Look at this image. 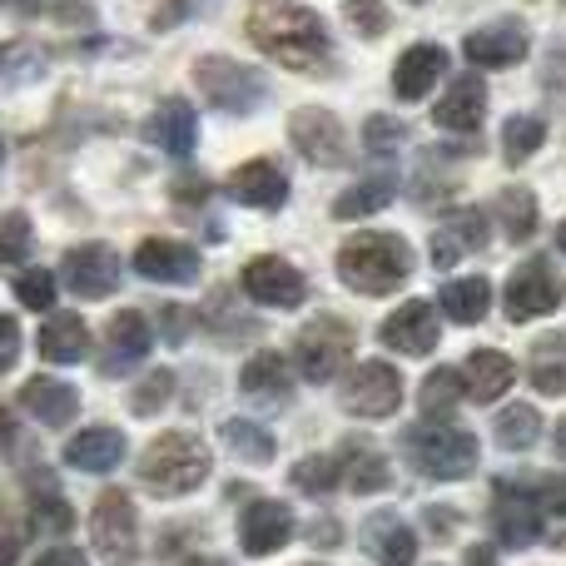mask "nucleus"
<instances>
[{"mask_svg": "<svg viewBox=\"0 0 566 566\" xmlns=\"http://www.w3.org/2000/svg\"><path fill=\"white\" fill-rule=\"evenodd\" d=\"M249 40L274 65L303 70V75H318L333 60V35L323 25V15L298 6V0H254L249 6Z\"/></svg>", "mask_w": 566, "mask_h": 566, "instance_id": "f257e3e1", "label": "nucleus"}, {"mask_svg": "<svg viewBox=\"0 0 566 566\" xmlns=\"http://www.w3.org/2000/svg\"><path fill=\"white\" fill-rule=\"evenodd\" d=\"M338 279L358 293H392L412 279V244L398 234H353L338 249Z\"/></svg>", "mask_w": 566, "mask_h": 566, "instance_id": "f03ea898", "label": "nucleus"}, {"mask_svg": "<svg viewBox=\"0 0 566 566\" xmlns=\"http://www.w3.org/2000/svg\"><path fill=\"white\" fill-rule=\"evenodd\" d=\"M209 448L195 438V432H165L155 438L145 452H139V482L159 497H185L199 482L209 478Z\"/></svg>", "mask_w": 566, "mask_h": 566, "instance_id": "7ed1b4c3", "label": "nucleus"}, {"mask_svg": "<svg viewBox=\"0 0 566 566\" xmlns=\"http://www.w3.org/2000/svg\"><path fill=\"white\" fill-rule=\"evenodd\" d=\"M402 448H408L412 468L432 482H458L478 468V438L452 422H418L402 432Z\"/></svg>", "mask_w": 566, "mask_h": 566, "instance_id": "20e7f679", "label": "nucleus"}, {"mask_svg": "<svg viewBox=\"0 0 566 566\" xmlns=\"http://www.w3.org/2000/svg\"><path fill=\"white\" fill-rule=\"evenodd\" d=\"M195 85L205 90V99L224 115H249L269 99V80L254 65H239L229 55H205L195 65Z\"/></svg>", "mask_w": 566, "mask_h": 566, "instance_id": "39448f33", "label": "nucleus"}, {"mask_svg": "<svg viewBox=\"0 0 566 566\" xmlns=\"http://www.w3.org/2000/svg\"><path fill=\"white\" fill-rule=\"evenodd\" d=\"M353 353V328L343 318H313L308 328L293 338V363H298L303 382H328Z\"/></svg>", "mask_w": 566, "mask_h": 566, "instance_id": "423d86ee", "label": "nucleus"}, {"mask_svg": "<svg viewBox=\"0 0 566 566\" xmlns=\"http://www.w3.org/2000/svg\"><path fill=\"white\" fill-rule=\"evenodd\" d=\"M90 532H95V552L109 566H139V527H135V502L119 488L99 492L95 517H90Z\"/></svg>", "mask_w": 566, "mask_h": 566, "instance_id": "0eeeda50", "label": "nucleus"}, {"mask_svg": "<svg viewBox=\"0 0 566 566\" xmlns=\"http://www.w3.org/2000/svg\"><path fill=\"white\" fill-rule=\"evenodd\" d=\"M338 402L353 412V418H388L402 402V378L392 363H358L348 378L338 382Z\"/></svg>", "mask_w": 566, "mask_h": 566, "instance_id": "6e6552de", "label": "nucleus"}, {"mask_svg": "<svg viewBox=\"0 0 566 566\" xmlns=\"http://www.w3.org/2000/svg\"><path fill=\"white\" fill-rule=\"evenodd\" d=\"M562 274L547 264V259H527V264L517 269V274L507 279V289H502V303H507V318L512 323H532V318H547V313H557L562 303Z\"/></svg>", "mask_w": 566, "mask_h": 566, "instance_id": "1a4fd4ad", "label": "nucleus"}, {"mask_svg": "<svg viewBox=\"0 0 566 566\" xmlns=\"http://www.w3.org/2000/svg\"><path fill=\"white\" fill-rule=\"evenodd\" d=\"M547 527V512L517 482H497V502H492V532H497L502 547H532Z\"/></svg>", "mask_w": 566, "mask_h": 566, "instance_id": "9d476101", "label": "nucleus"}, {"mask_svg": "<svg viewBox=\"0 0 566 566\" xmlns=\"http://www.w3.org/2000/svg\"><path fill=\"white\" fill-rule=\"evenodd\" d=\"M289 135H293V149H298L308 165H318V169H333V165L348 159V139H343L338 115H328V109H318V105L293 109Z\"/></svg>", "mask_w": 566, "mask_h": 566, "instance_id": "9b49d317", "label": "nucleus"}, {"mask_svg": "<svg viewBox=\"0 0 566 566\" xmlns=\"http://www.w3.org/2000/svg\"><path fill=\"white\" fill-rule=\"evenodd\" d=\"M149 348H155V338H149L145 313H135V308L115 313L105 328V343H99V373L125 378V373H135L149 358Z\"/></svg>", "mask_w": 566, "mask_h": 566, "instance_id": "f8f14e48", "label": "nucleus"}, {"mask_svg": "<svg viewBox=\"0 0 566 566\" xmlns=\"http://www.w3.org/2000/svg\"><path fill=\"white\" fill-rule=\"evenodd\" d=\"M244 293L254 303H269V308H298L308 298V279L279 254H259L249 259L244 269Z\"/></svg>", "mask_w": 566, "mask_h": 566, "instance_id": "ddd939ff", "label": "nucleus"}, {"mask_svg": "<svg viewBox=\"0 0 566 566\" xmlns=\"http://www.w3.org/2000/svg\"><path fill=\"white\" fill-rule=\"evenodd\" d=\"M60 279L75 298H105V293L119 289V254L109 244H80L65 254Z\"/></svg>", "mask_w": 566, "mask_h": 566, "instance_id": "4468645a", "label": "nucleus"}, {"mask_svg": "<svg viewBox=\"0 0 566 566\" xmlns=\"http://www.w3.org/2000/svg\"><path fill=\"white\" fill-rule=\"evenodd\" d=\"M527 50H532V40H527L522 20H492V25L472 30V35L462 40V55L482 70H512L527 60Z\"/></svg>", "mask_w": 566, "mask_h": 566, "instance_id": "2eb2a0df", "label": "nucleus"}, {"mask_svg": "<svg viewBox=\"0 0 566 566\" xmlns=\"http://www.w3.org/2000/svg\"><path fill=\"white\" fill-rule=\"evenodd\" d=\"M289 537H293V512L274 497L249 502L244 517H239V542H244L249 557H274Z\"/></svg>", "mask_w": 566, "mask_h": 566, "instance_id": "dca6fc26", "label": "nucleus"}, {"mask_svg": "<svg viewBox=\"0 0 566 566\" xmlns=\"http://www.w3.org/2000/svg\"><path fill=\"white\" fill-rule=\"evenodd\" d=\"M432 119L448 135H478L482 119H488V85L478 75H458L448 85V95L432 105Z\"/></svg>", "mask_w": 566, "mask_h": 566, "instance_id": "f3484780", "label": "nucleus"}, {"mask_svg": "<svg viewBox=\"0 0 566 566\" xmlns=\"http://www.w3.org/2000/svg\"><path fill=\"white\" fill-rule=\"evenodd\" d=\"M224 195L244 209H279L289 199V179L274 159H249L224 179Z\"/></svg>", "mask_w": 566, "mask_h": 566, "instance_id": "a211bd4d", "label": "nucleus"}, {"mask_svg": "<svg viewBox=\"0 0 566 566\" xmlns=\"http://www.w3.org/2000/svg\"><path fill=\"white\" fill-rule=\"evenodd\" d=\"M382 343H388L392 353H412V358L432 353L438 348V308H432L428 298L402 303V308L382 323Z\"/></svg>", "mask_w": 566, "mask_h": 566, "instance_id": "6ab92c4d", "label": "nucleus"}, {"mask_svg": "<svg viewBox=\"0 0 566 566\" xmlns=\"http://www.w3.org/2000/svg\"><path fill=\"white\" fill-rule=\"evenodd\" d=\"M488 214L482 209H458V214H448L438 224V234H432V264H458V259L478 254L482 244H488Z\"/></svg>", "mask_w": 566, "mask_h": 566, "instance_id": "aec40b11", "label": "nucleus"}, {"mask_svg": "<svg viewBox=\"0 0 566 566\" xmlns=\"http://www.w3.org/2000/svg\"><path fill=\"white\" fill-rule=\"evenodd\" d=\"M135 269L155 283H195L199 279V254L179 239H145L135 249Z\"/></svg>", "mask_w": 566, "mask_h": 566, "instance_id": "412c9836", "label": "nucleus"}, {"mask_svg": "<svg viewBox=\"0 0 566 566\" xmlns=\"http://www.w3.org/2000/svg\"><path fill=\"white\" fill-rule=\"evenodd\" d=\"M145 139H149V145H159L165 155L185 159L189 149L199 145V115H195V105H185V99H165V105H159L155 115L145 119Z\"/></svg>", "mask_w": 566, "mask_h": 566, "instance_id": "4be33fe9", "label": "nucleus"}, {"mask_svg": "<svg viewBox=\"0 0 566 566\" xmlns=\"http://www.w3.org/2000/svg\"><path fill=\"white\" fill-rule=\"evenodd\" d=\"M20 408H25L35 422H45V428H65V422H75V412H80V392L70 388V382L40 373V378H25Z\"/></svg>", "mask_w": 566, "mask_h": 566, "instance_id": "5701e85b", "label": "nucleus"}, {"mask_svg": "<svg viewBox=\"0 0 566 566\" xmlns=\"http://www.w3.org/2000/svg\"><path fill=\"white\" fill-rule=\"evenodd\" d=\"M363 547L378 566H412L418 557V532L408 522H398L392 512H378V517L363 522Z\"/></svg>", "mask_w": 566, "mask_h": 566, "instance_id": "b1692460", "label": "nucleus"}, {"mask_svg": "<svg viewBox=\"0 0 566 566\" xmlns=\"http://www.w3.org/2000/svg\"><path fill=\"white\" fill-rule=\"evenodd\" d=\"M442 70H448V50L422 40V45L402 50L398 70H392V90H398V99H422L442 80Z\"/></svg>", "mask_w": 566, "mask_h": 566, "instance_id": "393cba45", "label": "nucleus"}, {"mask_svg": "<svg viewBox=\"0 0 566 566\" xmlns=\"http://www.w3.org/2000/svg\"><path fill=\"white\" fill-rule=\"evenodd\" d=\"M512 382H517V363L497 348H478L462 368V388H468L472 402H497Z\"/></svg>", "mask_w": 566, "mask_h": 566, "instance_id": "a878e982", "label": "nucleus"}, {"mask_svg": "<svg viewBox=\"0 0 566 566\" xmlns=\"http://www.w3.org/2000/svg\"><path fill=\"white\" fill-rule=\"evenodd\" d=\"M65 462L80 472H115L125 462V432L119 428H85L80 438H70Z\"/></svg>", "mask_w": 566, "mask_h": 566, "instance_id": "bb28decb", "label": "nucleus"}, {"mask_svg": "<svg viewBox=\"0 0 566 566\" xmlns=\"http://www.w3.org/2000/svg\"><path fill=\"white\" fill-rule=\"evenodd\" d=\"M85 353H90L85 318H80V313H50L45 328H40V358L70 368V363H80Z\"/></svg>", "mask_w": 566, "mask_h": 566, "instance_id": "cd10ccee", "label": "nucleus"}, {"mask_svg": "<svg viewBox=\"0 0 566 566\" xmlns=\"http://www.w3.org/2000/svg\"><path fill=\"white\" fill-rule=\"evenodd\" d=\"M25 488H30V517H35V527L50 532V537H65V532L75 527V512H70L65 492L55 488L50 468H35V472H30Z\"/></svg>", "mask_w": 566, "mask_h": 566, "instance_id": "c85d7f7f", "label": "nucleus"}, {"mask_svg": "<svg viewBox=\"0 0 566 566\" xmlns=\"http://www.w3.org/2000/svg\"><path fill=\"white\" fill-rule=\"evenodd\" d=\"M289 363L279 358V353H254V358L244 363V378H239V392L254 402H283L289 398Z\"/></svg>", "mask_w": 566, "mask_h": 566, "instance_id": "c756f323", "label": "nucleus"}, {"mask_svg": "<svg viewBox=\"0 0 566 566\" xmlns=\"http://www.w3.org/2000/svg\"><path fill=\"white\" fill-rule=\"evenodd\" d=\"M438 303H442V313H448L452 323H482L488 318V308H492V283L488 279H448L442 283V293H438Z\"/></svg>", "mask_w": 566, "mask_h": 566, "instance_id": "7c9ffc66", "label": "nucleus"}, {"mask_svg": "<svg viewBox=\"0 0 566 566\" xmlns=\"http://www.w3.org/2000/svg\"><path fill=\"white\" fill-rule=\"evenodd\" d=\"M338 472H343V482H348L353 492H382L388 488V462H382V452L373 448V442H363V438H353L348 448H343V458H338Z\"/></svg>", "mask_w": 566, "mask_h": 566, "instance_id": "2f4dec72", "label": "nucleus"}, {"mask_svg": "<svg viewBox=\"0 0 566 566\" xmlns=\"http://www.w3.org/2000/svg\"><path fill=\"white\" fill-rule=\"evenodd\" d=\"M392 195H398L392 175H368V179L348 185L338 199H333V214L338 219H368V214H378V209H388Z\"/></svg>", "mask_w": 566, "mask_h": 566, "instance_id": "473e14b6", "label": "nucleus"}, {"mask_svg": "<svg viewBox=\"0 0 566 566\" xmlns=\"http://www.w3.org/2000/svg\"><path fill=\"white\" fill-rule=\"evenodd\" d=\"M497 224L507 229L512 244H527L537 234V195L527 185H507L497 195Z\"/></svg>", "mask_w": 566, "mask_h": 566, "instance_id": "72a5a7b5", "label": "nucleus"}, {"mask_svg": "<svg viewBox=\"0 0 566 566\" xmlns=\"http://www.w3.org/2000/svg\"><path fill=\"white\" fill-rule=\"evenodd\" d=\"M458 398H468V388H462V373H458V368L428 373V382L418 388V408L428 412V418H448V412H458Z\"/></svg>", "mask_w": 566, "mask_h": 566, "instance_id": "f704fd0d", "label": "nucleus"}, {"mask_svg": "<svg viewBox=\"0 0 566 566\" xmlns=\"http://www.w3.org/2000/svg\"><path fill=\"white\" fill-rule=\"evenodd\" d=\"M532 378H537L542 392H566V333H552L532 348Z\"/></svg>", "mask_w": 566, "mask_h": 566, "instance_id": "c9c22d12", "label": "nucleus"}, {"mask_svg": "<svg viewBox=\"0 0 566 566\" xmlns=\"http://www.w3.org/2000/svg\"><path fill=\"white\" fill-rule=\"evenodd\" d=\"M537 438H542L537 408H527V402H512V408H502V418H497V442H502V448H507V452H527Z\"/></svg>", "mask_w": 566, "mask_h": 566, "instance_id": "e433bc0d", "label": "nucleus"}, {"mask_svg": "<svg viewBox=\"0 0 566 566\" xmlns=\"http://www.w3.org/2000/svg\"><path fill=\"white\" fill-rule=\"evenodd\" d=\"M542 139H547V125L537 115H512L502 129V155H507V165H527L542 149Z\"/></svg>", "mask_w": 566, "mask_h": 566, "instance_id": "4c0bfd02", "label": "nucleus"}, {"mask_svg": "<svg viewBox=\"0 0 566 566\" xmlns=\"http://www.w3.org/2000/svg\"><path fill=\"white\" fill-rule=\"evenodd\" d=\"M224 442L244 462H269L274 458V432H264L259 422H249V418H229L224 422Z\"/></svg>", "mask_w": 566, "mask_h": 566, "instance_id": "58836bf2", "label": "nucleus"}, {"mask_svg": "<svg viewBox=\"0 0 566 566\" xmlns=\"http://www.w3.org/2000/svg\"><path fill=\"white\" fill-rule=\"evenodd\" d=\"M289 478H293V488L308 492V497H328V492L343 482V472H338V458H323V452H313V458H303L298 468L289 472Z\"/></svg>", "mask_w": 566, "mask_h": 566, "instance_id": "ea45409f", "label": "nucleus"}, {"mask_svg": "<svg viewBox=\"0 0 566 566\" xmlns=\"http://www.w3.org/2000/svg\"><path fill=\"white\" fill-rule=\"evenodd\" d=\"M30 244H35V229H30V219L20 214H0V264H20V259L30 254Z\"/></svg>", "mask_w": 566, "mask_h": 566, "instance_id": "a19ab883", "label": "nucleus"}, {"mask_svg": "<svg viewBox=\"0 0 566 566\" xmlns=\"http://www.w3.org/2000/svg\"><path fill=\"white\" fill-rule=\"evenodd\" d=\"M343 20H348L363 40H378L382 30L392 25V15H388V6H382V0H348V6H343Z\"/></svg>", "mask_w": 566, "mask_h": 566, "instance_id": "79ce46f5", "label": "nucleus"}, {"mask_svg": "<svg viewBox=\"0 0 566 566\" xmlns=\"http://www.w3.org/2000/svg\"><path fill=\"white\" fill-rule=\"evenodd\" d=\"M15 298H20V308L45 313L50 303H55V274H50V269H25V274L15 279Z\"/></svg>", "mask_w": 566, "mask_h": 566, "instance_id": "37998d69", "label": "nucleus"}, {"mask_svg": "<svg viewBox=\"0 0 566 566\" xmlns=\"http://www.w3.org/2000/svg\"><path fill=\"white\" fill-rule=\"evenodd\" d=\"M169 392H175V373L159 368V373H149V378H145V388L129 392V408H135V412H155Z\"/></svg>", "mask_w": 566, "mask_h": 566, "instance_id": "c03bdc74", "label": "nucleus"}, {"mask_svg": "<svg viewBox=\"0 0 566 566\" xmlns=\"http://www.w3.org/2000/svg\"><path fill=\"white\" fill-rule=\"evenodd\" d=\"M363 139H368V149H392V145H402V125L388 115H373L363 125Z\"/></svg>", "mask_w": 566, "mask_h": 566, "instance_id": "a18cd8bd", "label": "nucleus"}, {"mask_svg": "<svg viewBox=\"0 0 566 566\" xmlns=\"http://www.w3.org/2000/svg\"><path fill=\"white\" fill-rule=\"evenodd\" d=\"M20 363V323L10 313H0V373H10Z\"/></svg>", "mask_w": 566, "mask_h": 566, "instance_id": "49530a36", "label": "nucleus"}, {"mask_svg": "<svg viewBox=\"0 0 566 566\" xmlns=\"http://www.w3.org/2000/svg\"><path fill=\"white\" fill-rule=\"evenodd\" d=\"M20 552H25V527L10 517H0V566H15Z\"/></svg>", "mask_w": 566, "mask_h": 566, "instance_id": "de8ad7c7", "label": "nucleus"}, {"mask_svg": "<svg viewBox=\"0 0 566 566\" xmlns=\"http://www.w3.org/2000/svg\"><path fill=\"white\" fill-rule=\"evenodd\" d=\"M532 497L542 502V512H562L566 517V482L562 478H542L537 488H532Z\"/></svg>", "mask_w": 566, "mask_h": 566, "instance_id": "09e8293b", "label": "nucleus"}, {"mask_svg": "<svg viewBox=\"0 0 566 566\" xmlns=\"http://www.w3.org/2000/svg\"><path fill=\"white\" fill-rule=\"evenodd\" d=\"M195 6H199V0H159V15H155V25H159V30H165V25H175V20H185Z\"/></svg>", "mask_w": 566, "mask_h": 566, "instance_id": "8fccbe9b", "label": "nucleus"}, {"mask_svg": "<svg viewBox=\"0 0 566 566\" xmlns=\"http://www.w3.org/2000/svg\"><path fill=\"white\" fill-rule=\"evenodd\" d=\"M35 566H90V562H85V552L80 547H50Z\"/></svg>", "mask_w": 566, "mask_h": 566, "instance_id": "3c124183", "label": "nucleus"}, {"mask_svg": "<svg viewBox=\"0 0 566 566\" xmlns=\"http://www.w3.org/2000/svg\"><path fill=\"white\" fill-rule=\"evenodd\" d=\"M165 328H169V338H185V333H189V318H185V313H179V308H165Z\"/></svg>", "mask_w": 566, "mask_h": 566, "instance_id": "603ef678", "label": "nucleus"}, {"mask_svg": "<svg viewBox=\"0 0 566 566\" xmlns=\"http://www.w3.org/2000/svg\"><path fill=\"white\" fill-rule=\"evenodd\" d=\"M468 566H497V562H492L488 547H472V552H468Z\"/></svg>", "mask_w": 566, "mask_h": 566, "instance_id": "864d4df0", "label": "nucleus"}, {"mask_svg": "<svg viewBox=\"0 0 566 566\" xmlns=\"http://www.w3.org/2000/svg\"><path fill=\"white\" fill-rule=\"evenodd\" d=\"M15 6H20V15H35V10L45 6V0H15Z\"/></svg>", "mask_w": 566, "mask_h": 566, "instance_id": "5fc2aeb1", "label": "nucleus"}, {"mask_svg": "<svg viewBox=\"0 0 566 566\" xmlns=\"http://www.w3.org/2000/svg\"><path fill=\"white\" fill-rule=\"evenodd\" d=\"M185 566H234V562H224V557H199V562H185Z\"/></svg>", "mask_w": 566, "mask_h": 566, "instance_id": "6e6d98bb", "label": "nucleus"}, {"mask_svg": "<svg viewBox=\"0 0 566 566\" xmlns=\"http://www.w3.org/2000/svg\"><path fill=\"white\" fill-rule=\"evenodd\" d=\"M557 452H562V462H566V418L557 422Z\"/></svg>", "mask_w": 566, "mask_h": 566, "instance_id": "4d7b16f0", "label": "nucleus"}, {"mask_svg": "<svg viewBox=\"0 0 566 566\" xmlns=\"http://www.w3.org/2000/svg\"><path fill=\"white\" fill-rule=\"evenodd\" d=\"M557 249H562V254H566V224L557 229Z\"/></svg>", "mask_w": 566, "mask_h": 566, "instance_id": "13d9d810", "label": "nucleus"}, {"mask_svg": "<svg viewBox=\"0 0 566 566\" xmlns=\"http://www.w3.org/2000/svg\"><path fill=\"white\" fill-rule=\"evenodd\" d=\"M6 428H10V418H6V408H0V438H6Z\"/></svg>", "mask_w": 566, "mask_h": 566, "instance_id": "bf43d9fd", "label": "nucleus"}, {"mask_svg": "<svg viewBox=\"0 0 566 566\" xmlns=\"http://www.w3.org/2000/svg\"><path fill=\"white\" fill-rule=\"evenodd\" d=\"M0 165H6V145H0Z\"/></svg>", "mask_w": 566, "mask_h": 566, "instance_id": "052dcab7", "label": "nucleus"}, {"mask_svg": "<svg viewBox=\"0 0 566 566\" xmlns=\"http://www.w3.org/2000/svg\"><path fill=\"white\" fill-rule=\"evenodd\" d=\"M412 6H422V0H412Z\"/></svg>", "mask_w": 566, "mask_h": 566, "instance_id": "680f3d73", "label": "nucleus"}, {"mask_svg": "<svg viewBox=\"0 0 566 566\" xmlns=\"http://www.w3.org/2000/svg\"><path fill=\"white\" fill-rule=\"evenodd\" d=\"M562 6H566V0H562Z\"/></svg>", "mask_w": 566, "mask_h": 566, "instance_id": "e2e57ef3", "label": "nucleus"}]
</instances>
